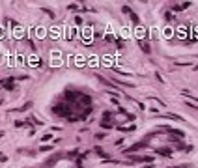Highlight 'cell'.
<instances>
[{"label":"cell","instance_id":"2","mask_svg":"<svg viewBox=\"0 0 198 168\" xmlns=\"http://www.w3.org/2000/svg\"><path fill=\"white\" fill-rule=\"evenodd\" d=\"M146 146H148V140H146V142H138V144H135V146H131V147H125V149H123V153H125V155H129V153L140 149V147H146Z\"/></svg>","mask_w":198,"mask_h":168},{"label":"cell","instance_id":"13","mask_svg":"<svg viewBox=\"0 0 198 168\" xmlns=\"http://www.w3.org/2000/svg\"><path fill=\"white\" fill-rule=\"evenodd\" d=\"M193 69H194V71H198V63H196V65H194V67H193Z\"/></svg>","mask_w":198,"mask_h":168},{"label":"cell","instance_id":"10","mask_svg":"<svg viewBox=\"0 0 198 168\" xmlns=\"http://www.w3.org/2000/svg\"><path fill=\"white\" fill-rule=\"evenodd\" d=\"M122 11H123V13H131V8H129V6H123Z\"/></svg>","mask_w":198,"mask_h":168},{"label":"cell","instance_id":"6","mask_svg":"<svg viewBox=\"0 0 198 168\" xmlns=\"http://www.w3.org/2000/svg\"><path fill=\"white\" fill-rule=\"evenodd\" d=\"M170 133H172V134H177V136H185V133H183V131H179V129H170Z\"/></svg>","mask_w":198,"mask_h":168},{"label":"cell","instance_id":"3","mask_svg":"<svg viewBox=\"0 0 198 168\" xmlns=\"http://www.w3.org/2000/svg\"><path fill=\"white\" fill-rule=\"evenodd\" d=\"M155 153H159V155H163V157H170L174 153V149H170V147H157Z\"/></svg>","mask_w":198,"mask_h":168},{"label":"cell","instance_id":"1","mask_svg":"<svg viewBox=\"0 0 198 168\" xmlns=\"http://www.w3.org/2000/svg\"><path fill=\"white\" fill-rule=\"evenodd\" d=\"M131 161H135V163H152L153 157H148V155H127Z\"/></svg>","mask_w":198,"mask_h":168},{"label":"cell","instance_id":"11","mask_svg":"<svg viewBox=\"0 0 198 168\" xmlns=\"http://www.w3.org/2000/svg\"><path fill=\"white\" fill-rule=\"evenodd\" d=\"M49 149H52L51 146H45V147H39V151H49Z\"/></svg>","mask_w":198,"mask_h":168},{"label":"cell","instance_id":"5","mask_svg":"<svg viewBox=\"0 0 198 168\" xmlns=\"http://www.w3.org/2000/svg\"><path fill=\"white\" fill-rule=\"evenodd\" d=\"M129 15H131V21L135 22V24H140V19H138V15H136V13H133V11H131Z\"/></svg>","mask_w":198,"mask_h":168},{"label":"cell","instance_id":"12","mask_svg":"<svg viewBox=\"0 0 198 168\" xmlns=\"http://www.w3.org/2000/svg\"><path fill=\"white\" fill-rule=\"evenodd\" d=\"M0 161L4 163V161H8V157H6V155H2V153H0Z\"/></svg>","mask_w":198,"mask_h":168},{"label":"cell","instance_id":"15","mask_svg":"<svg viewBox=\"0 0 198 168\" xmlns=\"http://www.w3.org/2000/svg\"><path fill=\"white\" fill-rule=\"evenodd\" d=\"M2 136H4V133H0V138H2Z\"/></svg>","mask_w":198,"mask_h":168},{"label":"cell","instance_id":"8","mask_svg":"<svg viewBox=\"0 0 198 168\" xmlns=\"http://www.w3.org/2000/svg\"><path fill=\"white\" fill-rule=\"evenodd\" d=\"M99 125H101L103 129H110V127H114L112 123H109V122H103V123H99Z\"/></svg>","mask_w":198,"mask_h":168},{"label":"cell","instance_id":"9","mask_svg":"<svg viewBox=\"0 0 198 168\" xmlns=\"http://www.w3.org/2000/svg\"><path fill=\"white\" fill-rule=\"evenodd\" d=\"M51 138H52L51 134H43V136H41V140H43V142H47V140H51Z\"/></svg>","mask_w":198,"mask_h":168},{"label":"cell","instance_id":"4","mask_svg":"<svg viewBox=\"0 0 198 168\" xmlns=\"http://www.w3.org/2000/svg\"><path fill=\"white\" fill-rule=\"evenodd\" d=\"M138 45H140V49H142L144 52H146V54H150V50H152V49H150L148 41H142V39H140V41H138Z\"/></svg>","mask_w":198,"mask_h":168},{"label":"cell","instance_id":"7","mask_svg":"<svg viewBox=\"0 0 198 168\" xmlns=\"http://www.w3.org/2000/svg\"><path fill=\"white\" fill-rule=\"evenodd\" d=\"M95 153H97L99 157H105V159H107V153H105V151L101 149V147H95Z\"/></svg>","mask_w":198,"mask_h":168},{"label":"cell","instance_id":"14","mask_svg":"<svg viewBox=\"0 0 198 168\" xmlns=\"http://www.w3.org/2000/svg\"><path fill=\"white\" fill-rule=\"evenodd\" d=\"M142 168H153V166H152V164H150V166H142Z\"/></svg>","mask_w":198,"mask_h":168}]
</instances>
